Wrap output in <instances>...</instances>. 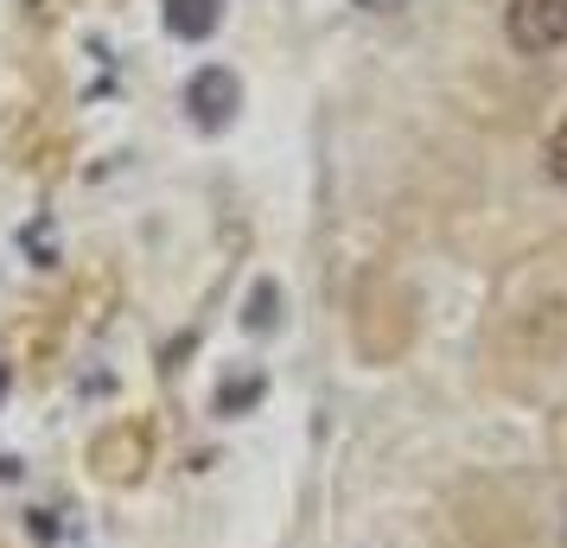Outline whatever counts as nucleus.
<instances>
[{
    "label": "nucleus",
    "instance_id": "1",
    "mask_svg": "<svg viewBox=\"0 0 567 548\" xmlns=\"http://www.w3.org/2000/svg\"><path fill=\"white\" fill-rule=\"evenodd\" d=\"M504 32L516 52L548 58L567 45V0H511L504 7Z\"/></svg>",
    "mask_w": 567,
    "mask_h": 548
},
{
    "label": "nucleus",
    "instance_id": "2",
    "mask_svg": "<svg viewBox=\"0 0 567 548\" xmlns=\"http://www.w3.org/2000/svg\"><path fill=\"white\" fill-rule=\"evenodd\" d=\"M185 108H192V122L198 128H230L236 108H243V83H236V71H224V64H205L198 77L185 83Z\"/></svg>",
    "mask_w": 567,
    "mask_h": 548
},
{
    "label": "nucleus",
    "instance_id": "3",
    "mask_svg": "<svg viewBox=\"0 0 567 548\" xmlns=\"http://www.w3.org/2000/svg\"><path fill=\"white\" fill-rule=\"evenodd\" d=\"M217 20H224V0H166V32H173V39H185V45L210 39V32H217Z\"/></svg>",
    "mask_w": 567,
    "mask_h": 548
},
{
    "label": "nucleus",
    "instance_id": "4",
    "mask_svg": "<svg viewBox=\"0 0 567 548\" xmlns=\"http://www.w3.org/2000/svg\"><path fill=\"white\" fill-rule=\"evenodd\" d=\"M542 159H548V179L567 185V115L555 122V134H548V147H542Z\"/></svg>",
    "mask_w": 567,
    "mask_h": 548
},
{
    "label": "nucleus",
    "instance_id": "5",
    "mask_svg": "<svg viewBox=\"0 0 567 548\" xmlns=\"http://www.w3.org/2000/svg\"><path fill=\"white\" fill-rule=\"evenodd\" d=\"M358 7H370V13H402L409 0H358Z\"/></svg>",
    "mask_w": 567,
    "mask_h": 548
}]
</instances>
